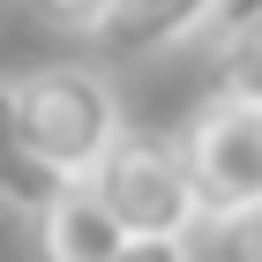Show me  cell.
<instances>
[{
  "label": "cell",
  "mask_w": 262,
  "mask_h": 262,
  "mask_svg": "<svg viewBox=\"0 0 262 262\" xmlns=\"http://www.w3.org/2000/svg\"><path fill=\"white\" fill-rule=\"evenodd\" d=\"M15 105H23V135L60 180H90L98 158L120 142V90L105 68H82V60H53V68H30L15 82Z\"/></svg>",
  "instance_id": "6da1fadb"
},
{
  "label": "cell",
  "mask_w": 262,
  "mask_h": 262,
  "mask_svg": "<svg viewBox=\"0 0 262 262\" xmlns=\"http://www.w3.org/2000/svg\"><path fill=\"white\" fill-rule=\"evenodd\" d=\"M90 187H98V202L113 210V225L127 240H187L202 225V202L187 187L180 142L142 135V127H120V142L98 158Z\"/></svg>",
  "instance_id": "7a4b0ae2"
},
{
  "label": "cell",
  "mask_w": 262,
  "mask_h": 262,
  "mask_svg": "<svg viewBox=\"0 0 262 262\" xmlns=\"http://www.w3.org/2000/svg\"><path fill=\"white\" fill-rule=\"evenodd\" d=\"M180 165H187V187H195L210 225L240 217L247 202H262V113L210 98L180 127Z\"/></svg>",
  "instance_id": "3957f363"
},
{
  "label": "cell",
  "mask_w": 262,
  "mask_h": 262,
  "mask_svg": "<svg viewBox=\"0 0 262 262\" xmlns=\"http://www.w3.org/2000/svg\"><path fill=\"white\" fill-rule=\"evenodd\" d=\"M120 240L127 232L113 225V210L98 202L90 180H68L60 195L38 210V262H113Z\"/></svg>",
  "instance_id": "277c9868"
},
{
  "label": "cell",
  "mask_w": 262,
  "mask_h": 262,
  "mask_svg": "<svg viewBox=\"0 0 262 262\" xmlns=\"http://www.w3.org/2000/svg\"><path fill=\"white\" fill-rule=\"evenodd\" d=\"M217 8L225 0H113V15L98 23V45L120 60H142V53H165V45H187L195 30H210Z\"/></svg>",
  "instance_id": "5b68a950"
},
{
  "label": "cell",
  "mask_w": 262,
  "mask_h": 262,
  "mask_svg": "<svg viewBox=\"0 0 262 262\" xmlns=\"http://www.w3.org/2000/svg\"><path fill=\"white\" fill-rule=\"evenodd\" d=\"M60 172H53V165L38 158V150H30V135H23V105H15V82L0 75V202H8V210H30V217H38L45 202L60 195Z\"/></svg>",
  "instance_id": "8992f818"
},
{
  "label": "cell",
  "mask_w": 262,
  "mask_h": 262,
  "mask_svg": "<svg viewBox=\"0 0 262 262\" xmlns=\"http://www.w3.org/2000/svg\"><path fill=\"white\" fill-rule=\"evenodd\" d=\"M210 98L255 105L262 113V8L240 23H217V53H210Z\"/></svg>",
  "instance_id": "52a82bcc"
},
{
  "label": "cell",
  "mask_w": 262,
  "mask_h": 262,
  "mask_svg": "<svg viewBox=\"0 0 262 262\" xmlns=\"http://www.w3.org/2000/svg\"><path fill=\"white\" fill-rule=\"evenodd\" d=\"M23 8L53 30H68V38H98V23L113 15V0H23Z\"/></svg>",
  "instance_id": "ba28073f"
},
{
  "label": "cell",
  "mask_w": 262,
  "mask_h": 262,
  "mask_svg": "<svg viewBox=\"0 0 262 262\" xmlns=\"http://www.w3.org/2000/svg\"><path fill=\"white\" fill-rule=\"evenodd\" d=\"M217 262H262V202L217 225Z\"/></svg>",
  "instance_id": "9c48e42d"
},
{
  "label": "cell",
  "mask_w": 262,
  "mask_h": 262,
  "mask_svg": "<svg viewBox=\"0 0 262 262\" xmlns=\"http://www.w3.org/2000/svg\"><path fill=\"white\" fill-rule=\"evenodd\" d=\"M113 262H195V247L187 240H120Z\"/></svg>",
  "instance_id": "30bf717a"
},
{
  "label": "cell",
  "mask_w": 262,
  "mask_h": 262,
  "mask_svg": "<svg viewBox=\"0 0 262 262\" xmlns=\"http://www.w3.org/2000/svg\"><path fill=\"white\" fill-rule=\"evenodd\" d=\"M255 8H262V0H225V8H217V23H240V15H255Z\"/></svg>",
  "instance_id": "8fae6325"
}]
</instances>
